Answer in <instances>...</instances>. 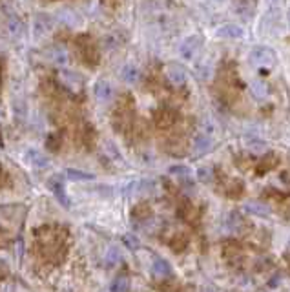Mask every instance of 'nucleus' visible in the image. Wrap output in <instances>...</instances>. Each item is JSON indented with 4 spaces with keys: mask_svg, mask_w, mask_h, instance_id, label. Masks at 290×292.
Wrapping results in <instances>:
<instances>
[{
    "mask_svg": "<svg viewBox=\"0 0 290 292\" xmlns=\"http://www.w3.org/2000/svg\"><path fill=\"white\" fill-rule=\"evenodd\" d=\"M24 157L28 161L29 165H33L35 168H48L49 167V159L41 152V150H35V148H28L24 152Z\"/></svg>",
    "mask_w": 290,
    "mask_h": 292,
    "instance_id": "obj_15",
    "label": "nucleus"
},
{
    "mask_svg": "<svg viewBox=\"0 0 290 292\" xmlns=\"http://www.w3.org/2000/svg\"><path fill=\"white\" fill-rule=\"evenodd\" d=\"M48 59L49 63L57 66V68H66L69 63V53L68 49L62 48V46H51L48 49Z\"/></svg>",
    "mask_w": 290,
    "mask_h": 292,
    "instance_id": "obj_11",
    "label": "nucleus"
},
{
    "mask_svg": "<svg viewBox=\"0 0 290 292\" xmlns=\"http://www.w3.org/2000/svg\"><path fill=\"white\" fill-rule=\"evenodd\" d=\"M287 17H289V24H290V6H289V11H287Z\"/></svg>",
    "mask_w": 290,
    "mask_h": 292,
    "instance_id": "obj_34",
    "label": "nucleus"
},
{
    "mask_svg": "<svg viewBox=\"0 0 290 292\" xmlns=\"http://www.w3.org/2000/svg\"><path fill=\"white\" fill-rule=\"evenodd\" d=\"M247 148H249L250 152H254V153H263V152H267L269 145H267V143H265L263 139H257V137H249V139H247Z\"/></svg>",
    "mask_w": 290,
    "mask_h": 292,
    "instance_id": "obj_21",
    "label": "nucleus"
},
{
    "mask_svg": "<svg viewBox=\"0 0 290 292\" xmlns=\"http://www.w3.org/2000/svg\"><path fill=\"white\" fill-rule=\"evenodd\" d=\"M243 35H245V31L237 24H223L221 28L215 29V37L225 39V41H235V39H241Z\"/></svg>",
    "mask_w": 290,
    "mask_h": 292,
    "instance_id": "obj_12",
    "label": "nucleus"
},
{
    "mask_svg": "<svg viewBox=\"0 0 290 292\" xmlns=\"http://www.w3.org/2000/svg\"><path fill=\"white\" fill-rule=\"evenodd\" d=\"M48 187H49V190L53 192V195H55L57 201L61 203L64 209H68V207H69V197H68V194H66V188H64L62 177H61V175H53V177H51V179L48 181Z\"/></svg>",
    "mask_w": 290,
    "mask_h": 292,
    "instance_id": "obj_9",
    "label": "nucleus"
},
{
    "mask_svg": "<svg viewBox=\"0 0 290 292\" xmlns=\"http://www.w3.org/2000/svg\"><path fill=\"white\" fill-rule=\"evenodd\" d=\"M197 179L203 183H212V179H214V170L210 167H199L197 168Z\"/></svg>",
    "mask_w": 290,
    "mask_h": 292,
    "instance_id": "obj_25",
    "label": "nucleus"
},
{
    "mask_svg": "<svg viewBox=\"0 0 290 292\" xmlns=\"http://www.w3.org/2000/svg\"><path fill=\"white\" fill-rule=\"evenodd\" d=\"M51 150V152H57L59 148H61V135H57V133H53V135H49L48 137V145H46Z\"/></svg>",
    "mask_w": 290,
    "mask_h": 292,
    "instance_id": "obj_30",
    "label": "nucleus"
},
{
    "mask_svg": "<svg viewBox=\"0 0 290 292\" xmlns=\"http://www.w3.org/2000/svg\"><path fill=\"white\" fill-rule=\"evenodd\" d=\"M77 48H79V53L83 55V61L86 64H90V66L99 64V49H97L95 41L90 35L77 37Z\"/></svg>",
    "mask_w": 290,
    "mask_h": 292,
    "instance_id": "obj_2",
    "label": "nucleus"
},
{
    "mask_svg": "<svg viewBox=\"0 0 290 292\" xmlns=\"http://www.w3.org/2000/svg\"><path fill=\"white\" fill-rule=\"evenodd\" d=\"M243 227V219L241 216L237 214V212H232L230 216H228V229L232 230V232H239V229Z\"/></svg>",
    "mask_w": 290,
    "mask_h": 292,
    "instance_id": "obj_26",
    "label": "nucleus"
},
{
    "mask_svg": "<svg viewBox=\"0 0 290 292\" xmlns=\"http://www.w3.org/2000/svg\"><path fill=\"white\" fill-rule=\"evenodd\" d=\"M130 291V279L124 278V276H121L113 281V285H111V292H128Z\"/></svg>",
    "mask_w": 290,
    "mask_h": 292,
    "instance_id": "obj_24",
    "label": "nucleus"
},
{
    "mask_svg": "<svg viewBox=\"0 0 290 292\" xmlns=\"http://www.w3.org/2000/svg\"><path fill=\"white\" fill-rule=\"evenodd\" d=\"M155 125L159 126V128H170V126L175 125V121H177V113L173 110H168V108H163V110H157L155 111Z\"/></svg>",
    "mask_w": 290,
    "mask_h": 292,
    "instance_id": "obj_14",
    "label": "nucleus"
},
{
    "mask_svg": "<svg viewBox=\"0 0 290 292\" xmlns=\"http://www.w3.org/2000/svg\"><path fill=\"white\" fill-rule=\"evenodd\" d=\"M61 21H62L64 24H68V26H73V22H75V24H81V19H79L75 13L68 11V9H62V11H61Z\"/></svg>",
    "mask_w": 290,
    "mask_h": 292,
    "instance_id": "obj_29",
    "label": "nucleus"
},
{
    "mask_svg": "<svg viewBox=\"0 0 290 292\" xmlns=\"http://www.w3.org/2000/svg\"><path fill=\"white\" fill-rule=\"evenodd\" d=\"M123 241H124V245L130 249V250H137L139 249V241L135 236H131V234H126V236H123Z\"/></svg>",
    "mask_w": 290,
    "mask_h": 292,
    "instance_id": "obj_31",
    "label": "nucleus"
},
{
    "mask_svg": "<svg viewBox=\"0 0 290 292\" xmlns=\"http://www.w3.org/2000/svg\"><path fill=\"white\" fill-rule=\"evenodd\" d=\"M119 261H121V250H119V247L111 245L110 249H108V254H106V263L110 265V267H113Z\"/></svg>",
    "mask_w": 290,
    "mask_h": 292,
    "instance_id": "obj_23",
    "label": "nucleus"
},
{
    "mask_svg": "<svg viewBox=\"0 0 290 292\" xmlns=\"http://www.w3.org/2000/svg\"><path fill=\"white\" fill-rule=\"evenodd\" d=\"M59 81H61V84H64V88L71 90L73 93L83 90V77L79 75V73H75V71L64 70L62 68V70L59 71Z\"/></svg>",
    "mask_w": 290,
    "mask_h": 292,
    "instance_id": "obj_8",
    "label": "nucleus"
},
{
    "mask_svg": "<svg viewBox=\"0 0 290 292\" xmlns=\"http://www.w3.org/2000/svg\"><path fill=\"white\" fill-rule=\"evenodd\" d=\"M131 216L135 217V219H145V217L152 216V210L148 209V205H137L133 209V212H131Z\"/></svg>",
    "mask_w": 290,
    "mask_h": 292,
    "instance_id": "obj_28",
    "label": "nucleus"
},
{
    "mask_svg": "<svg viewBox=\"0 0 290 292\" xmlns=\"http://www.w3.org/2000/svg\"><path fill=\"white\" fill-rule=\"evenodd\" d=\"M215 2H225V0H215Z\"/></svg>",
    "mask_w": 290,
    "mask_h": 292,
    "instance_id": "obj_35",
    "label": "nucleus"
},
{
    "mask_svg": "<svg viewBox=\"0 0 290 292\" xmlns=\"http://www.w3.org/2000/svg\"><path fill=\"white\" fill-rule=\"evenodd\" d=\"M201 292H215V289H212V287H205Z\"/></svg>",
    "mask_w": 290,
    "mask_h": 292,
    "instance_id": "obj_33",
    "label": "nucleus"
},
{
    "mask_svg": "<svg viewBox=\"0 0 290 292\" xmlns=\"http://www.w3.org/2000/svg\"><path fill=\"white\" fill-rule=\"evenodd\" d=\"M55 28V19L48 13H39L33 19V35L35 39H42V37L49 35Z\"/></svg>",
    "mask_w": 290,
    "mask_h": 292,
    "instance_id": "obj_4",
    "label": "nucleus"
},
{
    "mask_svg": "<svg viewBox=\"0 0 290 292\" xmlns=\"http://www.w3.org/2000/svg\"><path fill=\"white\" fill-rule=\"evenodd\" d=\"M245 210L252 214V216H257V217H269L270 216V207L267 203H261V201H249L245 205Z\"/></svg>",
    "mask_w": 290,
    "mask_h": 292,
    "instance_id": "obj_17",
    "label": "nucleus"
},
{
    "mask_svg": "<svg viewBox=\"0 0 290 292\" xmlns=\"http://www.w3.org/2000/svg\"><path fill=\"white\" fill-rule=\"evenodd\" d=\"M277 163H279V159H277L276 153H267L265 157H261V163L257 167V174H267L272 168L277 167Z\"/></svg>",
    "mask_w": 290,
    "mask_h": 292,
    "instance_id": "obj_18",
    "label": "nucleus"
},
{
    "mask_svg": "<svg viewBox=\"0 0 290 292\" xmlns=\"http://www.w3.org/2000/svg\"><path fill=\"white\" fill-rule=\"evenodd\" d=\"M121 79L126 84H137L139 79H141V70L135 64H124L123 70H121Z\"/></svg>",
    "mask_w": 290,
    "mask_h": 292,
    "instance_id": "obj_16",
    "label": "nucleus"
},
{
    "mask_svg": "<svg viewBox=\"0 0 290 292\" xmlns=\"http://www.w3.org/2000/svg\"><path fill=\"white\" fill-rule=\"evenodd\" d=\"M93 95H95V99L99 101V103L106 104V103L113 101V97H115V90H113L111 83L101 79V81H97V83L93 84Z\"/></svg>",
    "mask_w": 290,
    "mask_h": 292,
    "instance_id": "obj_7",
    "label": "nucleus"
},
{
    "mask_svg": "<svg viewBox=\"0 0 290 292\" xmlns=\"http://www.w3.org/2000/svg\"><path fill=\"white\" fill-rule=\"evenodd\" d=\"M250 91H252V95L256 99L269 97V86H267V83L261 81V79H256V81L250 83Z\"/></svg>",
    "mask_w": 290,
    "mask_h": 292,
    "instance_id": "obj_19",
    "label": "nucleus"
},
{
    "mask_svg": "<svg viewBox=\"0 0 290 292\" xmlns=\"http://www.w3.org/2000/svg\"><path fill=\"white\" fill-rule=\"evenodd\" d=\"M201 132H205V133H208V135H212V137H214L215 135V125L214 123H210V121H205L203 126H201Z\"/></svg>",
    "mask_w": 290,
    "mask_h": 292,
    "instance_id": "obj_32",
    "label": "nucleus"
},
{
    "mask_svg": "<svg viewBox=\"0 0 290 292\" xmlns=\"http://www.w3.org/2000/svg\"><path fill=\"white\" fill-rule=\"evenodd\" d=\"M4 15V33H6L11 41H17V39H21V35L24 33V24L22 21L13 13V11H2Z\"/></svg>",
    "mask_w": 290,
    "mask_h": 292,
    "instance_id": "obj_3",
    "label": "nucleus"
},
{
    "mask_svg": "<svg viewBox=\"0 0 290 292\" xmlns=\"http://www.w3.org/2000/svg\"><path fill=\"white\" fill-rule=\"evenodd\" d=\"M201 46H203V39L199 35H190L186 37L185 41L181 42L179 46V55L185 59V61H192L193 57L199 53Z\"/></svg>",
    "mask_w": 290,
    "mask_h": 292,
    "instance_id": "obj_5",
    "label": "nucleus"
},
{
    "mask_svg": "<svg viewBox=\"0 0 290 292\" xmlns=\"http://www.w3.org/2000/svg\"><path fill=\"white\" fill-rule=\"evenodd\" d=\"M165 75H166L168 84H172L175 88H181V86L186 84V73H185V70H183L181 66H177V64H168L165 70Z\"/></svg>",
    "mask_w": 290,
    "mask_h": 292,
    "instance_id": "obj_10",
    "label": "nucleus"
},
{
    "mask_svg": "<svg viewBox=\"0 0 290 292\" xmlns=\"http://www.w3.org/2000/svg\"><path fill=\"white\" fill-rule=\"evenodd\" d=\"M241 194H243V183L239 181V179H232L230 187H228L227 195L228 197H239Z\"/></svg>",
    "mask_w": 290,
    "mask_h": 292,
    "instance_id": "obj_27",
    "label": "nucleus"
},
{
    "mask_svg": "<svg viewBox=\"0 0 290 292\" xmlns=\"http://www.w3.org/2000/svg\"><path fill=\"white\" fill-rule=\"evenodd\" d=\"M212 148H214V137H212V135H208V133L205 132H199L193 137V143H192L193 155H207Z\"/></svg>",
    "mask_w": 290,
    "mask_h": 292,
    "instance_id": "obj_6",
    "label": "nucleus"
},
{
    "mask_svg": "<svg viewBox=\"0 0 290 292\" xmlns=\"http://www.w3.org/2000/svg\"><path fill=\"white\" fill-rule=\"evenodd\" d=\"M66 177H68L69 181H93V179H95L93 174L77 170V168H68V170H66Z\"/></svg>",
    "mask_w": 290,
    "mask_h": 292,
    "instance_id": "obj_20",
    "label": "nucleus"
},
{
    "mask_svg": "<svg viewBox=\"0 0 290 292\" xmlns=\"http://www.w3.org/2000/svg\"><path fill=\"white\" fill-rule=\"evenodd\" d=\"M168 172L172 175H175V177H179V179H183V181H186V179H190V168L188 167H183V165H175V167H170L168 168Z\"/></svg>",
    "mask_w": 290,
    "mask_h": 292,
    "instance_id": "obj_22",
    "label": "nucleus"
},
{
    "mask_svg": "<svg viewBox=\"0 0 290 292\" xmlns=\"http://www.w3.org/2000/svg\"><path fill=\"white\" fill-rule=\"evenodd\" d=\"M152 274L155 278H172L173 276V269L172 265L168 263L166 259L163 257H153V263H152Z\"/></svg>",
    "mask_w": 290,
    "mask_h": 292,
    "instance_id": "obj_13",
    "label": "nucleus"
},
{
    "mask_svg": "<svg viewBox=\"0 0 290 292\" xmlns=\"http://www.w3.org/2000/svg\"><path fill=\"white\" fill-rule=\"evenodd\" d=\"M250 63L254 64L257 70H265L269 73L276 68L277 53L269 46H256L250 51Z\"/></svg>",
    "mask_w": 290,
    "mask_h": 292,
    "instance_id": "obj_1",
    "label": "nucleus"
}]
</instances>
